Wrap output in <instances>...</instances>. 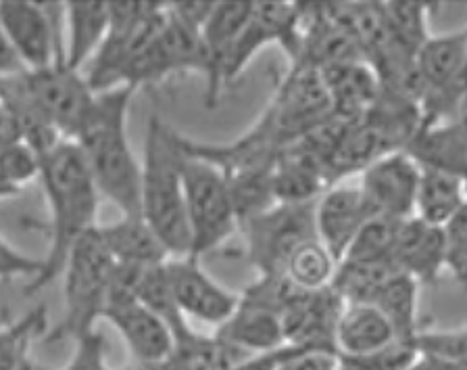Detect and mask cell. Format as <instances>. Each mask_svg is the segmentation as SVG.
Masks as SVG:
<instances>
[{
  "instance_id": "cell-1",
  "label": "cell",
  "mask_w": 467,
  "mask_h": 370,
  "mask_svg": "<svg viewBox=\"0 0 467 370\" xmlns=\"http://www.w3.org/2000/svg\"><path fill=\"white\" fill-rule=\"evenodd\" d=\"M40 183L50 217L44 224L48 232V251L38 279L26 285V295L40 293L61 277L71 247L99 227V188L94 185L84 155L73 141L61 144L40 159Z\"/></svg>"
},
{
  "instance_id": "cell-2",
  "label": "cell",
  "mask_w": 467,
  "mask_h": 370,
  "mask_svg": "<svg viewBox=\"0 0 467 370\" xmlns=\"http://www.w3.org/2000/svg\"><path fill=\"white\" fill-rule=\"evenodd\" d=\"M134 94L136 89L131 86L94 94L90 113L73 141L82 151L99 195L111 201L121 216H142V165L128 136V113Z\"/></svg>"
},
{
  "instance_id": "cell-3",
  "label": "cell",
  "mask_w": 467,
  "mask_h": 370,
  "mask_svg": "<svg viewBox=\"0 0 467 370\" xmlns=\"http://www.w3.org/2000/svg\"><path fill=\"white\" fill-rule=\"evenodd\" d=\"M140 180V214L155 230L170 258L190 256L180 132L159 115L146 126Z\"/></svg>"
},
{
  "instance_id": "cell-4",
  "label": "cell",
  "mask_w": 467,
  "mask_h": 370,
  "mask_svg": "<svg viewBox=\"0 0 467 370\" xmlns=\"http://www.w3.org/2000/svg\"><path fill=\"white\" fill-rule=\"evenodd\" d=\"M115 270V259L94 228L71 247L63 268L65 277V314L53 331L47 333L50 344L58 339H78L97 331L107 306L109 285Z\"/></svg>"
},
{
  "instance_id": "cell-5",
  "label": "cell",
  "mask_w": 467,
  "mask_h": 370,
  "mask_svg": "<svg viewBox=\"0 0 467 370\" xmlns=\"http://www.w3.org/2000/svg\"><path fill=\"white\" fill-rule=\"evenodd\" d=\"M167 16V3L109 0V30L88 63L86 79L94 92L123 86L128 69L155 38Z\"/></svg>"
},
{
  "instance_id": "cell-6",
  "label": "cell",
  "mask_w": 467,
  "mask_h": 370,
  "mask_svg": "<svg viewBox=\"0 0 467 370\" xmlns=\"http://www.w3.org/2000/svg\"><path fill=\"white\" fill-rule=\"evenodd\" d=\"M182 183H184L190 230V256L201 259L204 253L219 249L236 235L238 217L223 174L215 165L188 155L184 149H182Z\"/></svg>"
},
{
  "instance_id": "cell-7",
  "label": "cell",
  "mask_w": 467,
  "mask_h": 370,
  "mask_svg": "<svg viewBox=\"0 0 467 370\" xmlns=\"http://www.w3.org/2000/svg\"><path fill=\"white\" fill-rule=\"evenodd\" d=\"M244 256L257 274H282L298 245L317 238L316 201L275 203L265 212L240 224Z\"/></svg>"
},
{
  "instance_id": "cell-8",
  "label": "cell",
  "mask_w": 467,
  "mask_h": 370,
  "mask_svg": "<svg viewBox=\"0 0 467 370\" xmlns=\"http://www.w3.org/2000/svg\"><path fill=\"white\" fill-rule=\"evenodd\" d=\"M265 111L274 122L284 149L321 123L332 120L330 97H327L321 71L292 63Z\"/></svg>"
},
{
  "instance_id": "cell-9",
  "label": "cell",
  "mask_w": 467,
  "mask_h": 370,
  "mask_svg": "<svg viewBox=\"0 0 467 370\" xmlns=\"http://www.w3.org/2000/svg\"><path fill=\"white\" fill-rule=\"evenodd\" d=\"M204 76V48L201 32L175 17L167 3V16L161 30L155 34L138 59L128 69L123 86L140 89L146 84H157L173 74Z\"/></svg>"
},
{
  "instance_id": "cell-10",
  "label": "cell",
  "mask_w": 467,
  "mask_h": 370,
  "mask_svg": "<svg viewBox=\"0 0 467 370\" xmlns=\"http://www.w3.org/2000/svg\"><path fill=\"white\" fill-rule=\"evenodd\" d=\"M269 45H277L290 57V63L298 57L301 47V6L298 3H282V0H261L253 5L243 32L228 55L223 68V84L234 82L253 57Z\"/></svg>"
},
{
  "instance_id": "cell-11",
  "label": "cell",
  "mask_w": 467,
  "mask_h": 370,
  "mask_svg": "<svg viewBox=\"0 0 467 370\" xmlns=\"http://www.w3.org/2000/svg\"><path fill=\"white\" fill-rule=\"evenodd\" d=\"M26 79L61 139L76 141L97 94L82 71L69 69L61 59H55L48 68L26 71Z\"/></svg>"
},
{
  "instance_id": "cell-12",
  "label": "cell",
  "mask_w": 467,
  "mask_h": 370,
  "mask_svg": "<svg viewBox=\"0 0 467 370\" xmlns=\"http://www.w3.org/2000/svg\"><path fill=\"white\" fill-rule=\"evenodd\" d=\"M0 24L26 71L48 68L61 59L63 42L57 36L53 11L32 0H0Z\"/></svg>"
},
{
  "instance_id": "cell-13",
  "label": "cell",
  "mask_w": 467,
  "mask_h": 370,
  "mask_svg": "<svg viewBox=\"0 0 467 370\" xmlns=\"http://www.w3.org/2000/svg\"><path fill=\"white\" fill-rule=\"evenodd\" d=\"M165 272L170 279L173 300L186 321L194 318L219 329L236 312L240 295L219 285L204 270L199 258H170L165 262Z\"/></svg>"
},
{
  "instance_id": "cell-14",
  "label": "cell",
  "mask_w": 467,
  "mask_h": 370,
  "mask_svg": "<svg viewBox=\"0 0 467 370\" xmlns=\"http://www.w3.org/2000/svg\"><path fill=\"white\" fill-rule=\"evenodd\" d=\"M420 180L421 165L407 151H397L365 168L359 186L378 216L409 220L415 216Z\"/></svg>"
},
{
  "instance_id": "cell-15",
  "label": "cell",
  "mask_w": 467,
  "mask_h": 370,
  "mask_svg": "<svg viewBox=\"0 0 467 370\" xmlns=\"http://www.w3.org/2000/svg\"><path fill=\"white\" fill-rule=\"evenodd\" d=\"M378 216L359 185L338 183L316 201V232L336 262L347 256L355 237Z\"/></svg>"
},
{
  "instance_id": "cell-16",
  "label": "cell",
  "mask_w": 467,
  "mask_h": 370,
  "mask_svg": "<svg viewBox=\"0 0 467 370\" xmlns=\"http://www.w3.org/2000/svg\"><path fill=\"white\" fill-rule=\"evenodd\" d=\"M254 0H222L215 3L209 19L204 21L201 30V40L204 48V105L215 109L223 84V68L228 55L236 42L238 34L243 32L248 17L253 13Z\"/></svg>"
},
{
  "instance_id": "cell-17",
  "label": "cell",
  "mask_w": 467,
  "mask_h": 370,
  "mask_svg": "<svg viewBox=\"0 0 467 370\" xmlns=\"http://www.w3.org/2000/svg\"><path fill=\"white\" fill-rule=\"evenodd\" d=\"M102 321L111 322L126 341L136 365H149L170 358L173 352V333L161 318L136 300L109 301L102 312Z\"/></svg>"
},
{
  "instance_id": "cell-18",
  "label": "cell",
  "mask_w": 467,
  "mask_h": 370,
  "mask_svg": "<svg viewBox=\"0 0 467 370\" xmlns=\"http://www.w3.org/2000/svg\"><path fill=\"white\" fill-rule=\"evenodd\" d=\"M345 306L347 303L332 287L303 293L280 316L284 339L288 345L316 347L336 354L334 333Z\"/></svg>"
},
{
  "instance_id": "cell-19",
  "label": "cell",
  "mask_w": 467,
  "mask_h": 370,
  "mask_svg": "<svg viewBox=\"0 0 467 370\" xmlns=\"http://www.w3.org/2000/svg\"><path fill=\"white\" fill-rule=\"evenodd\" d=\"M405 151L421 168L449 174L467 185V105L455 118L420 128Z\"/></svg>"
},
{
  "instance_id": "cell-20",
  "label": "cell",
  "mask_w": 467,
  "mask_h": 370,
  "mask_svg": "<svg viewBox=\"0 0 467 370\" xmlns=\"http://www.w3.org/2000/svg\"><path fill=\"white\" fill-rule=\"evenodd\" d=\"M444 251L442 228L421 222L420 217H409L400 222L390 262L420 285H430L444 270Z\"/></svg>"
},
{
  "instance_id": "cell-21",
  "label": "cell",
  "mask_w": 467,
  "mask_h": 370,
  "mask_svg": "<svg viewBox=\"0 0 467 370\" xmlns=\"http://www.w3.org/2000/svg\"><path fill=\"white\" fill-rule=\"evenodd\" d=\"M63 21L67 40L63 42L61 61L69 69L82 71L92 61L109 30V0H69L63 3Z\"/></svg>"
},
{
  "instance_id": "cell-22",
  "label": "cell",
  "mask_w": 467,
  "mask_h": 370,
  "mask_svg": "<svg viewBox=\"0 0 467 370\" xmlns=\"http://www.w3.org/2000/svg\"><path fill=\"white\" fill-rule=\"evenodd\" d=\"M0 107H5L11 118L17 122L21 143L27 144L40 159L63 143L61 134L53 128V123L48 122L38 100L29 90L26 71L0 76Z\"/></svg>"
},
{
  "instance_id": "cell-23",
  "label": "cell",
  "mask_w": 467,
  "mask_h": 370,
  "mask_svg": "<svg viewBox=\"0 0 467 370\" xmlns=\"http://www.w3.org/2000/svg\"><path fill=\"white\" fill-rule=\"evenodd\" d=\"M327 97H330L332 118L357 122L369 111L379 94V82L374 69L365 61H348L321 71Z\"/></svg>"
},
{
  "instance_id": "cell-24",
  "label": "cell",
  "mask_w": 467,
  "mask_h": 370,
  "mask_svg": "<svg viewBox=\"0 0 467 370\" xmlns=\"http://www.w3.org/2000/svg\"><path fill=\"white\" fill-rule=\"evenodd\" d=\"M97 230L115 264L149 268L170 259V253L142 216H121L117 222L99 224Z\"/></svg>"
},
{
  "instance_id": "cell-25",
  "label": "cell",
  "mask_w": 467,
  "mask_h": 370,
  "mask_svg": "<svg viewBox=\"0 0 467 370\" xmlns=\"http://www.w3.org/2000/svg\"><path fill=\"white\" fill-rule=\"evenodd\" d=\"M397 337L392 324L378 308L369 303H347L334 333V347L338 358H357L378 352Z\"/></svg>"
},
{
  "instance_id": "cell-26",
  "label": "cell",
  "mask_w": 467,
  "mask_h": 370,
  "mask_svg": "<svg viewBox=\"0 0 467 370\" xmlns=\"http://www.w3.org/2000/svg\"><path fill=\"white\" fill-rule=\"evenodd\" d=\"M215 335L251 355L274 352L286 345L280 316L243 300L238 301L236 312L228 321L215 329Z\"/></svg>"
},
{
  "instance_id": "cell-27",
  "label": "cell",
  "mask_w": 467,
  "mask_h": 370,
  "mask_svg": "<svg viewBox=\"0 0 467 370\" xmlns=\"http://www.w3.org/2000/svg\"><path fill=\"white\" fill-rule=\"evenodd\" d=\"M467 201V185L449 174L421 168L415 199V216L421 222L444 228Z\"/></svg>"
},
{
  "instance_id": "cell-28",
  "label": "cell",
  "mask_w": 467,
  "mask_h": 370,
  "mask_svg": "<svg viewBox=\"0 0 467 370\" xmlns=\"http://www.w3.org/2000/svg\"><path fill=\"white\" fill-rule=\"evenodd\" d=\"M418 280L397 270L369 300V306L382 312L399 339L413 341L421 333L418 326Z\"/></svg>"
},
{
  "instance_id": "cell-29",
  "label": "cell",
  "mask_w": 467,
  "mask_h": 370,
  "mask_svg": "<svg viewBox=\"0 0 467 370\" xmlns=\"http://www.w3.org/2000/svg\"><path fill=\"white\" fill-rule=\"evenodd\" d=\"M251 354L217 335H201L194 329L175 339L170 358L180 370H236Z\"/></svg>"
},
{
  "instance_id": "cell-30",
  "label": "cell",
  "mask_w": 467,
  "mask_h": 370,
  "mask_svg": "<svg viewBox=\"0 0 467 370\" xmlns=\"http://www.w3.org/2000/svg\"><path fill=\"white\" fill-rule=\"evenodd\" d=\"M382 11L392 45L403 55L415 59L430 38V5L418 3V0H390V3H382Z\"/></svg>"
},
{
  "instance_id": "cell-31",
  "label": "cell",
  "mask_w": 467,
  "mask_h": 370,
  "mask_svg": "<svg viewBox=\"0 0 467 370\" xmlns=\"http://www.w3.org/2000/svg\"><path fill=\"white\" fill-rule=\"evenodd\" d=\"M338 262L332 253L321 245L319 238H309L298 245L284 266L282 274L286 277L298 291H319V289L330 287Z\"/></svg>"
},
{
  "instance_id": "cell-32",
  "label": "cell",
  "mask_w": 467,
  "mask_h": 370,
  "mask_svg": "<svg viewBox=\"0 0 467 370\" xmlns=\"http://www.w3.org/2000/svg\"><path fill=\"white\" fill-rule=\"evenodd\" d=\"M47 308L29 310L19 321L0 324V370H21L29 360V347L47 337Z\"/></svg>"
},
{
  "instance_id": "cell-33",
  "label": "cell",
  "mask_w": 467,
  "mask_h": 370,
  "mask_svg": "<svg viewBox=\"0 0 467 370\" xmlns=\"http://www.w3.org/2000/svg\"><path fill=\"white\" fill-rule=\"evenodd\" d=\"M136 300L144 303L150 312H155L161 321L170 326L173 339L184 337L186 333L192 331V326L188 324L184 314L178 308V303L173 300L165 264L144 268L136 285Z\"/></svg>"
},
{
  "instance_id": "cell-34",
  "label": "cell",
  "mask_w": 467,
  "mask_h": 370,
  "mask_svg": "<svg viewBox=\"0 0 467 370\" xmlns=\"http://www.w3.org/2000/svg\"><path fill=\"white\" fill-rule=\"evenodd\" d=\"M400 222L403 220H394V217H386V216H374L359 230V235L355 237L353 245L348 247L347 256L342 259H350V262H369V264H379V262L392 264L390 256L394 249V241H397Z\"/></svg>"
},
{
  "instance_id": "cell-35",
  "label": "cell",
  "mask_w": 467,
  "mask_h": 370,
  "mask_svg": "<svg viewBox=\"0 0 467 370\" xmlns=\"http://www.w3.org/2000/svg\"><path fill=\"white\" fill-rule=\"evenodd\" d=\"M40 176V157L24 143L0 151V199L15 197Z\"/></svg>"
},
{
  "instance_id": "cell-36",
  "label": "cell",
  "mask_w": 467,
  "mask_h": 370,
  "mask_svg": "<svg viewBox=\"0 0 467 370\" xmlns=\"http://www.w3.org/2000/svg\"><path fill=\"white\" fill-rule=\"evenodd\" d=\"M421 355L418 344L407 339H394L382 350L357 355V358H338L345 370H409Z\"/></svg>"
},
{
  "instance_id": "cell-37",
  "label": "cell",
  "mask_w": 467,
  "mask_h": 370,
  "mask_svg": "<svg viewBox=\"0 0 467 370\" xmlns=\"http://www.w3.org/2000/svg\"><path fill=\"white\" fill-rule=\"evenodd\" d=\"M442 232L444 249H447L444 251V270H449L457 282L467 285V201Z\"/></svg>"
},
{
  "instance_id": "cell-38",
  "label": "cell",
  "mask_w": 467,
  "mask_h": 370,
  "mask_svg": "<svg viewBox=\"0 0 467 370\" xmlns=\"http://www.w3.org/2000/svg\"><path fill=\"white\" fill-rule=\"evenodd\" d=\"M105 337L102 333L92 331L73 339V354L61 370H111L105 360ZM131 370V368H126Z\"/></svg>"
},
{
  "instance_id": "cell-39",
  "label": "cell",
  "mask_w": 467,
  "mask_h": 370,
  "mask_svg": "<svg viewBox=\"0 0 467 370\" xmlns=\"http://www.w3.org/2000/svg\"><path fill=\"white\" fill-rule=\"evenodd\" d=\"M44 270V259L32 258L17 247L11 245L5 237H0V280L27 277L29 280L38 279Z\"/></svg>"
},
{
  "instance_id": "cell-40",
  "label": "cell",
  "mask_w": 467,
  "mask_h": 370,
  "mask_svg": "<svg viewBox=\"0 0 467 370\" xmlns=\"http://www.w3.org/2000/svg\"><path fill=\"white\" fill-rule=\"evenodd\" d=\"M19 71L26 69L21 68L19 59L15 57L9 40H6V34L3 30V24H0V76H13L19 74Z\"/></svg>"
},
{
  "instance_id": "cell-41",
  "label": "cell",
  "mask_w": 467,
  "mask_h": 370,
  "mask_svg": "<svg viewBox=\"0 0 467 370\" xmlns=\"http://www.w3.org/2000/svg\"><path fill=\"white\" fill-rule=\"evenodd\" d=\"M21 143V132L17 122L11 118V113L5 107H0V151L13 147Z\"/></svg>"
},
{
  "instance_id": "cell-42",
  "label": "cell",
  "mask_w": 467,
  "mask_h": 370,
  "mask_svg": "<svg viewBox=\"0 0 467 370\" xmlns=\"http://www.w3.org/2000/svg\"><path fill=\"white\" fill-rule=\"evenodd\" d=\"M459 366H462L459 362L438 358V355L432 354H421L409 370H459Z\"/></svg>"
},
{
  "instance_id": "cell-43",
  "label": "cell",
  "mask_w": 467,
  "mask_h": 370,
  "mask_svg": "<svg viewBox=\"0 0 467 370\" xmlns=\"http://www.w3.org/2000/svg\"><path fill=\"white\" fill-rule=\"evenodd\" d=\"M131 370H180L171 358L161 362H149V365H136Z\"/></svg>"
},
{
  "instance_id": "cell-44",
  "label": "cell",
  "mask_w": 467,
  "mask_h": 370,
  "mask_svg": "<svg viewBox=\"0 0 467 370\" xmlns=\"http://www.w3.org/2000/svg\"><path fill=\"white\" fill-rule=\"evenodd\" d=\"M463 36H465V48H467V26L463 27ZM463 84H465V89H467V59H465V74H463Z\"/></svg>"
},
{
  "instance_id": "cell-45",
  "label": "cell",
  "mask_w": 467,
  "mask_h": 370,
  "mask_svg": "<svg viewBox=\"0 0 467 370\" xmlns=\"http://www.w3.org/2000/svg\"><path fill=\"white\" fill-rule=\"evenodd\" d=\"M21 370H40V368H38V366H36L32 360H27V362H26V365H24V366H21Z\"/></svg>"
},
{
  "instance_id": "cell-46",
  "label": "cell",
  "mask_w": 467,
  "mask_h": 370,
  "mask_svg": "<svg viewBox=\"0 0 467 370\" xmlns=\"http://www.w3.org/2000/svg\"><path fill=\"white\" fill-rule=\"evenodd\" d=\"M332 370H345V368H342L340 365H336V368H332Z\"/></svg>"
},
{
  "instance_id": "cell-47",
  "label": "cell",
  "mask_w": 467,
  "mask_h": 370,
  "mask_svg": "<svg viewBox=\"0 0 467 370\" xmlns=\"http://www.w3.org/2000/svg\"><path fill=\"white\" fill-rule=\"evenodd\" d=\"M459 370H467V365H462V366H459Z\"/></svg>"
}]
</instances>
